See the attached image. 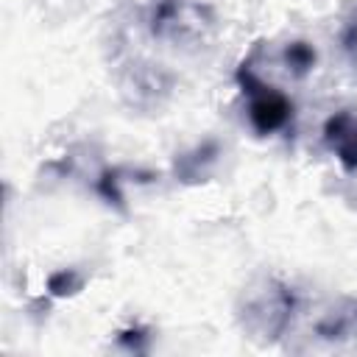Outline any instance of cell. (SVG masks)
<instances>
[{
	"label": "cell",
	"instance_id": "obj_4",
	"mask_svg": "<svg viewBox=\"0 0 357 357\" xmlns=\"http://www.w3.org/2000/svg\"><path fill=\"white\" fill-rule=\"evenodd\" d=\"M324 142L335 153L343 170H357V114L351 109H340L324 123Z\"/></svg>",
	"mask_w": 357,
	"mask_h": 357
},
{
	"label": "cell",
	"instance_id": "obj_1",
	"mask_svg": "<svg viewBox=\"0 0 357 357\" xmlns=\"http://www.w3.org/2000/svg\"><path fill=\"white\" fill-rule=\"evenodd\" d=\"M293 312H296V293L273 276H262L251 282L237 301L240 326L257 343H276L287 332Z\"/></svg>",
	"mask_w": 357,
	"mask_h": 357
},
{
	"label": "cell",
	"instance_id": "obj_6",
	"mask_svg": "<svg viewBox=\"0 0 357 357\" xmlns=\"http://www.w3.org/2000/svg\"><path fill=\"white\" fill-rule=\"evenodd\" d=\"M167 78L148 67V64H137L131 73H128V81L123 84V92H131L134 95V103L145 106V103H156L162 92H167Z\"/></svg>",
	"mask_w": 357,
	"mask_h": 357
},
{
	"label": "cell",
	"instance_id": "obj_8",
	"mask_svg": "<svg viewBox=\"0 0 357 357\" xmlns=\"http://www.w3.org/2000/svg\"><path fill=\"white\" fill-rule=\"evenodd\" d=\"M282 59H284V64H287V70L293 73V75H307L312 67H315V61H318V53H315V47L310 45V42H304V39H296V42H290L287 47H284V53H282Z\"/></svg>",
	"mask_w": 357,
	"mask_h": 357
},
{
	"label": "cell",
	"instance_id": "obj_11",
	"mask_svg": "<svg viewBox=\"0 0 357 357\" xmlns=\"http://www.w3.org/2000/svg\"><path fill=\"white\" fill-rule=\"evenodd\" d=\"M120 181H123V178H120V167H109V170H103V173H100V178H98V184H95V187H98V192H100L109 204H114V206H120V209H123V201H126V198H123Z\"/></svg>",
	"mask_w": 357,
	"mask_h": 357
},
{
	"label": "cell",
	"instance_id": "obj_10",
	"mask_svg": "<svg viewBox=\"0 0 357 357\" xmlns=\"http://www.w3.org/2000/svg\"><path fill=\"white\" fill-rule=\"evenodd\" d=\"M340 47L349 59V67L357 78V6L349 11V17L343 20V28H340Z\"/></svg>",
	"mask_w": 357,
	"mask_h": 357
},
{
	"label": "cell",
	"instance_id": "obj_2",
	"mask_svg": "<svg viewBox=\"0 0 357 357\" xmlns=\"http://www.w3.org/2000/svg\"><path fill=\"white\" fill-rule=\"evenodd\" d=\"M237 86L248 98V123L259 137L282 131L293 117V100L273 84L262 81L254 70V56L243 59L237 73Z\"/></svg>",
	"mask_w": 357,
	"mask_h": 357
},
{
	"label": "cell",
	"instance_id": "obj_7",
	"mask_svg": "<svg viewBox=\"0 0 357 357\" xmlns=\"http://www.w3.org/2000/svg\"><path fill=\"white\" fill-rule=\"evenodd\" d=\"M315 332L324 340H346L357 335V301H343L337 307H332L318 324Z\"/></svg>",
	"mask_w": 357,
	"mask_h": 357
},
{
	"label": "cell",
	"instance_id": "obj_12",
	"mask_svg": "<svg viewBox=\"0 0 357 357\" xmlns=\"http://www.w3.org/2000/svg\"><path fill=\"white\" fill-rule=\"evenodd\" d=\"M148 337L151 335L142 326H128V329H120L117 332V343L126 346V349H131V351H145V340Z\"/></svg>",
	"mask_w": 357,
	"mask_h": 357
},
{
	"label": "cell",
	"instance_id": "obj_9",
	"mask_svg": "<svg viewBox=\"0 0 357 357\" xmlns=\"http://www.w3.org/2000/svg\"><path fill=\"white\" fill-rule=\"evenodd\" d=\"M81 287H84V273L78 268H61V271H53L47 276V293L53 298L75 296Z\"/></svg>",
	"mask_w": 357,
	"mask_h": 357
},
{
	"label": "cell",
	"instance_id": "obj_3",
	"mask_svg": "<svg viewBox=\"0 0 357 357\" xmlns=\"http://www.w3.org/2000/svg\"><path fill=\"white\" fill-rule=\"evenodd\" d=\"M148 25L159 39L198 42L212 28V8L192 0H156Z\"/></svg>",
	"mask_w": 357,
	"mask_h": 357
},
{
	"label": "cell",
	"instance_id": "obj_5",
	"mask_svg": "<svg viewBox=\"0 0 357 357\" xmlns=\"http://www.w3.org/2000/svg\"><path fill=\"white\" fill-rule=\"evenodd\" d=\"M215 159H218V142L215 139H204L192 151H184V153L176 156L173 173H176L178 181L195 184V181H204L206 178V173L215 165Z\"/></svg>",
	"mask_w": 357,
	"mask_h": 357
}]
</instances>
